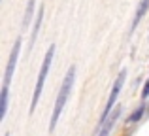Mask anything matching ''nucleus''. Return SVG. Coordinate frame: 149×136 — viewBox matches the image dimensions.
Here are the masks:
<instances>
[{"label":"nucleus","mask_w":149,"mask_h":136,"mask_svg":"<svg viewBox=\"0 0 149 136\" xmlns=\"http://www.w3.org/2000/svg\"><path fill=\"white\" fill-rule=\"evenodd\" d=\"M74 80H76V66H70L68 72H66V76H64V80H62V83H61V89H58L57 100H55L53 115H51V123H49V130H55L58 119H61V114H62V110H64L66 102H68V98H70V93H72Z\"/></svg>","instance_id":"nucleus-1"},{"label":"nucleus","mask_w":149,"mask_h":136,"mask_svg":"<svg viewBox=\"0 0 149 136\" xmlns=\"http://www.w3.org/2000/svg\"><path fill=\"white\" fill-rule=\"evenodd\" d=\"M53 55H55V45H49L47 53L44 57V63H42V68H40V74H38V80H36V89H34V96H32V102H30V114H34L38 106V100L42 96V89H44V83H45V77L49 74V68H51V63H53Z\"/></svg>","instance_id":"nucleus-2"},{"label":"nucleus","mask_w":149,"mask_h":136,"mask_svg":"<svg viewBox=\"0 0 149 136\" xmlns=\"http://www.w3.org/2000/svg\"><path fill=\"white\" fill-rule=\"evenodd\" d=\"M125 80H127V70H121V74L117 76L115 83H113V87H111V93H109V98H108V102H106V108H104V112H102V115H100V129L109 119V114H111L113 106H115V102H117V96H119L121 89H123V85H125Z\"/></svg>","instance_id":"nucleus-3"},{"label":"nucleus","mask_w":149,"mask_h":136,"mask_svg":"<svg viewBox=\"0 0 149 136\" xmlns=\"http://www.w3.org/2000/svg\"><path fill=\"white\" fill-rule=\"evenodd\" d=\"M19 51H21V38H17V40H15L13 49H11V53H10V59H8V64H6V74H4V83H2V89H10L11 77H13L15 66H17Z\"/></svg>","instance_id":"nucleus-4"},{"label":"nucleus","mask_w":149,"mask_h":136,"mask_svg":"<svg viewBox=\"0 0 149 136\" xmlns=\"http://www.w3.org/2000/svg\"><path fill=\"white\" fill-rule=\"evenodd\" d=\"M147 10H149V0H140V4H138V10H136V13H134V19H132V30H136V27L140 25V21L143 19V15L147 13Z\"/></svg>","instance_id":"nucleus-5"},{"label":"nucleus","mask_w":149,"mask_h":136,"mask_svg":"<svg viewBox=\"0 0 149 136\" xmlns=\"http://www.w3.org/2000/svg\"><path fill=\"white\" fill-rule=\"evenodd\" d=\"M42 19H44V8H40L36 13V23H34V29H32V38H30V47L34 45V42H36L38 38V32H40V27H42Z\"/></svg>","instance_id":"nucleus-6"},{"label":"nucleus","mask_w":149,"mask_h":136,"mask_svg":"<svg viewBox=\"0 0 149 136\" xmlns=\"http://www.w3.org/2000/svg\"><path fill=\"white\" fill-rule=\"evenodd\" d=\"M8 95H10V89H2V91H0V119L6 117V112H8Z\"/></svg>","instance_id":"nucleus-7"},{"label":"nucleus","mask_w":149,"mask_h":136,"mask_svg":"<svg viewBox=\"0 0 149 136\" xmlns=\"http://www.w3.org/2000/svg\"><path fill=\"white\" fill-rule=\"evenodd\" d=\"M34 0H29V4H26V11H25V17H23V30H26V27H29L30 19H32V13H34Z\"/></svg>","instance_id":"nucleus-8"},{"label":"nucleus","mask_w":149,"mask_h":136,"mask_svg":"<svg viewBox=\"0 0 149 136\" xmlns=\"http://www.w3.org/2000/svg\"><path fill=\"white\" fill-rule=\"evenodd\" d=\"M115 117H117V114H113L111 117L108 119V123H106V125L100 129L98 136H109V130H111V129H113V125H115Z\"/></svg>","instance_id":"nucleus-9"},{"label":"nucleus","mask_w":149,"mask_h":136,"mask_svg":"<svg viewBox=\"0 0 149 136\" xmlns=\"http://www.w3.org/2000/svg\"><path fill=\"white\" fill-rule=\"evenodd\" d=\"M143 112H146V104H140L138 110H134V112L130 114V117H128V123H138L140 119H142Z\"/></svg>","instance_id":"nucleus-10"},{"label":"nucleus","mask_w":149,"mask_h":136,"mask_svg":"<svg viewBox=\"0 0 149 136\" xmlns=\"http://www.w3.org/2000/svg\"><path fill=\"white\" fill-rule=\"evenodd\" d=\"M142 98L146 100V98H149V80L146 81V85H143V91H142Z\"/></svg>","instance_id":"nucleus-11"},{"label":"nucleus","mask_w":149,"mask_h":136,"mask_svg":"<svg viewBox=\"0 0 149 136\" xmlns=\"http://www.w3.org/2000/svg\"><path fill=\"white\" fill-rule=\"evenodd\" d=\"M4 136H10V134H4Z\"/></svg>","instance_id":"nucleus-12"}]
</instances>
